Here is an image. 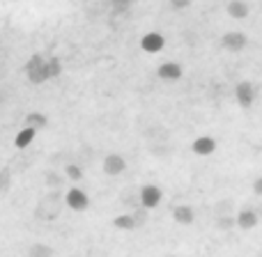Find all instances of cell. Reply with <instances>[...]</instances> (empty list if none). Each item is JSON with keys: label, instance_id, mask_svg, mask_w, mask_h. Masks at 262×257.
I'll return each mask as SVG.
<instances>
[{"label": "cell", "instance_id": "cell-8", "mask_svg": "<svg viewBox=\"0 0 262 257\" xmlns=\"http://www.w3.org/2000/svg\"><path fill=\"white\" fill-rule=\"evenodd\" d=\"M172 218H175V223H180V225H191V223L195 221V212L189 204H177V207H172Z\"/></svg>", "mask_w": 262, "mask_h": 257}, {"label": "cell", "instance_id": "cell-12", "mask_svg": "<svg viewBox=\"0 0 262 257\" xmlns=\"http://www.w3.org/2000/svg\"><path fill=\"white\" fill-rule=\"evenodd\" d=\"M35 135H37V131H35V129L23 127V129L16 133V138H14V145H16L18 149H26V147H30V143L35 140Z\"/></svg>", "mask_w": 262, "mask_h": 257}, {"label": "cell", "instance_id": "cell-19", "mask_svg": "<svg viewBox=\"0 0 262 257\" xmlns=\"http://www.w3.org/2000/svg\"><path fill=\"white\" fill-rule=\"evenodd\" d=\"M170 5L175 9H184V7H189L191 5V0H170Z\"/></svg>", "mask_w": 262, "mask_h": 257}, {"label": "cell", "instance_id": "cell-18", "mask_svg": "<svg viewBox=\"0 0 262 257\" xmlns=\"http://www.w3.org/2000/svg\"><path fill=\"white\" fill-rule=\"evenodd\" d=\"M134 5V0H113V12L115 14H122V12H127V9Z\"/></svg>", "mask_w": 262, "mask_h": 257}, {"label": "cell", "instance_id": "cell-11", "mask_svg": "<svg viewBox=\"0 0 262 257\" xmlns=\"http://www.w3.org/2000/svg\"><path fill=\"white\" fill-rule=\"evenodd\" d=\"M258 214L253 212V209H242L239 214H237V218H235V223L242 227V230H253L255 225H258Z\"/></svg>", "mask_w": 262, "mask_h": 257}, {"label": "cell", "instance_id": "cell-4", "mask_svg": "<svg viewBox=\"0 0 262 257\" xmlns=\"http://www.w3.org/2000/svg\"><path fill=\"white\" fill-rule=\"evenodd\" d=\"M235 99H237V104H239L242 108H251V106H253V101H255V87L251 85L249 81L237 83V87H235Z\"/></svg>", "mask_w": 262, "mask_h": 257}, {"label": "cell", "instance_id": "cell-1", "mask_svg": "<svg viewBox=\"0 0 262 257\" xmlns=\"http://www.w3.org/2000/svg\"><path fill=\"white\" fill-rule=\"evenodd\" d=\"M26 72H28V81L30 83H44L49 78V74H46V58L35 53L30 58V62L26 64Z\"/></svg>", "mask_w": 262, "mask_h": 257}, {"label": "cell", "instance_id": "cell-13", "mask_svg": "<svg viewBox=\"0 0 262 257\" xmlns=\"http://www.w3.org/2000/svg\"><path fill=\"white\" fill-rule=\"evenodd\" d=\"M228 14H230V18H246L249 16V5L244 0H230L228 3Z\"/></svg>", "mask_w": 262, "mask_h": 257}, {"label": "cell", "instance_id": "cell-17", "mask_svg": "<svg viewBox=\"0 0 262 257\" xmlns=\"http://www.w3.org/2000/svg\"><path fill=\"white\" fill-rule=\"evenodd\" d=\"M64 172H67V177L72 181H81L83 179V168L81 166H74V163H72V166H67V170H64Z\"/></svg>", "mask_w": 262, "mask_h": 257}, {"label": "cell", "instance_id": "cell-6", "mask_svg": "<svg viewBox=\"0 0 262 257\" xmlns=\"http://www.w3.org/2000/svg\"><path fill=\"white\" fill-rule=\"evenodd\" d=\"M101 168H104L106 175L115 177V175H122L124 172L127 161H124V156H120V154H108V156L104 158V163H101Z\"/></svg>", "mask_w": 262, "mask_h": 257}, {"label": "cell", "instance_id": "cell-16", "mask_svg": "<svg viewBox=\"0 0 262 257\" xmlns=\"http://www.w3.org/2000/svg\"><path fill=\"white\" fill-rule=\"evenodd\" d=\"M46 74H49V78H55L62 74V64H60L58 58H49L46 60Z\"/></svg>", "mask_w": 262, "mask_h": 257}, {"label": "cell", "instance_id": "cell-9", "mask_svg": "<svg viewBox=\"0 0 262 257\" xmlns=\"http://www.w3.org/2000/svg\"><path fill=\"white\" fill-rule=\"evenodd\" d=\"M157 76L161 81H180L182 78V67L177 62H163L161 67L157 69Z\"/></svg>", "mask_w": 262, "mask_h": 257}, {"label": "cell", "instance_id": "cell-7", "mask_svg": "<svg viewBox=\"0 0 262 257\" xmlns=\"http://www.w3.org/2000/svg\"><path fill=\"white\" fill-rule=\"evenodd\" d=\"M191 149H193V154H198V156H209V154L216 152V140L209 138V135L195 138L193 145H191Z\"/></svg>", "mask_w": 262, "mask_h": 257}, {"label": "cell", "instance_id": "cell-20", "mask_svg": "<svg viewBox=\"0 0 262 257\" xmlns=\"http://www.w3.org/2000/svg\"><path fill=\"white\" fill-rule=\"evenodd\" d=\"M221 227H232V225H237L235 223V218H221V223H219Z\"/></svg>", "mask_w": 262, "mask_h": 257}, {"label": "cell", "instance_id": "cell-21", "mask_svg": "<svg viewBox=\"0 0 262 257\" xmlns=\"http://www.w3.org/2000/svg\"><path fill=\"white\" fill-rule=\"evenodd\" d=\"M253 191H255V193H258V195H262V177H260V179H255Z\"/></svg>", "mask_w": 262, "mask_h": 257}, {"label": "cell", "instance_id": "cell-10", "mask_svg": "<svg viewBox=\"0 0 262 257\" xmlns=\"http://www.w3.org/2000/svg\"><path fill=\"white\" fill-rule=\"evenodd\" d=\"M223 46L232 53H239L246 46V35L244 32H228V35H223Z\"/></svg>", "mask_w": 262, "mask_h": 257}, {"label": "cell", "instance_id": "cell-3", "mask_svg": "<svg viewBox=\"0 0 262 257\" xmlns=\"http://www.w3.org/2000/svg\"><path fill=\"white\" fill-rule=\"evenodd\" d=\"M64 202H67V207L74 209V212H85L88 204H90V200H88L85 191L78 189V186H74V189L67 191V195H64Z\"/></svg>", "mask_w": 262, "mask_h": 257}, {"label": "cell", "instance_id": "cell-14", "mask_svg": "<svg viewBox=\"0 0 262 257\" xmlns=\"http://www.w3.org/2000/svg\"><path fill=\"white\" fill-rule=\"evenodd\" d=\"M46 124H49L46 115H41V113H30V115L26 118V124H23V127H30V129L39 131V129H46Z\"/></svg>", "mask_w": 262, "mask_h": 257}, {"label": "cell", "instance_id": "cell-5", "mask_svg": "<svg viewBox=\"0 0 262 257\" xmlns=\"http://www.w3.org/2000/svg\"><path fill=\"white\" fill-rule=\"evenodd\" d=\"M163 46H166V39H163L161 32H147V35L140 37V49L145 53H159Z\"/></svg>", "mask_w": 262, "mask_h": 257}, {"label": "cell", "instance_id": "cell-2", "mask_svg": "<svg viewBox=\"0 0 262 257\" xmlns=\"http://www.w3.org/2000/svg\"><path fill=\"white\" fill-rule=\"evenodd\" d=\"M161 200H163V193L157 184H145L143 189H140V207L147 209V212L157 209L159 204H161Z\"/></svg>", "mask_w": 262, "mask_h": 257}, {"label": "cell", "instance_id": "cell-15", "mask_svg": "<svg viewBox=\"0 0 262 257\" xmlns=\"http://www.w3.org/2000/svg\"><path fill=\"white\" fill-rule=\"evenodd\" d=\"M113 225L118 227V230H134L136 221H134V216H129V214H122V216L113 218Z\"/></svg>", "mask_w": 262, "mask_h": 257}]
</instances>
